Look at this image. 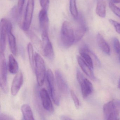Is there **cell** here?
I'll return each mask as SVG.
<instances>
[{"instance_id": "obj_21", "label": "cell", "mask_w": 120, "mask_h": 120, "mask_svg": "<svg viewBox=\"0 0 120 120\" xmlns=\"http://www.w3.org/2000/svg\"><path fill=\"white\" fill-rule=\"evenodd\" d=\"M27 49L30 64L33 70H35V56L34 55L33 47L30 43L28 44Z\"/></svg>"}, {"instance_id": "obj_20", "label": "cell", "mask_w": 120, "mask_h": 120, "mask_svg": "<svg viewBox=\"0 0 120 120\" xmlns=\"http://www.w3.org/2000/svg\"><path fill=\"white\" fill-rule=\"evenodd\" d=\"M8 68L9 71L12 74L17 73L19 71V66L18 62L12 55L9 56Z\"/></svg>"}, {"instance_id": "obj_25", "label": "cell", "mask_w": 120, "mask_h": 120, "mask_svg": "<svg viewBox=\"0 0 120 120\" xmlns=\"http://www.w3.org/2000/svg\"><path fill=\"white\" fill-rule=\"evenodd\" d=\"M113 46L117 54L120 52V42L116 38H114L113 40Z\"/></svg>"}, {"instance_id": "obj_35", "label": "cell", "mask_w": 120, "mask_h": 120, "mask_svg": "<svg viewBox=\"0 0 120 120\" xmlns=\"http://www.w3.org/2000/svg\"><path fill=\"white\" fill-rule=\"evenodd\" d=\"M118 105L120 107V101L118 102Z\"/></svg>"}, {"instance_id": "obj_22", "label": "cell", "mask_w": 120, "mask_h": 120, "mask_svg": "<svg viewBox=\"0 0 120 120\" xmlns=\"http://www.w3.org/2000/svg\"><path fill=\"white\" fill-rule=\"evenodd\" d=\"M69 9L72 16L76 19L78 16L79 14L76 4V0H70Z\"/></svg>"}, {"instance_id": "obj_9", "label": "cell", "mask_w": 120, "mask_h": 120, "mask_svg": "<svg viewBox=\"0 0 120 120\" xmlns=\"http://www.w3.org/2000/svg\"><path fill=\"white\" fill-rule=\"evenodd\" d=\"M76 19H78L79 25L75 31V42H77L81 40L88 30L85 20L82 15H78Z\"/></svg>"}, {"instance_id": "obj_30", "label": "cell", "mask_w": 120, "mask_h": 120, "mask_svg": "<svg viewBox=\"0 0 120 120\" xmlns=\"http://www.w3.org/2000/svg\"><path fill=\"white\" fill-rule=\"evenodd\" d=\"M14 119L9 115L4 113H1L0 114V120H13Z\"/></svg>"}, {"instance_id": "obj_29", "label": "cell", "mask_w": 120, "mask_h": 120, "mask_svg": "<svg viewBox=\"0 0 120 120\" xmlns=\"http://www.w3.org/2000/svg\"><path fill=\"white\" fill-rule=\"evenodd\" d=\"M25 0H18L17 4V9L19 15L21 14Z\"/></svg>"}, {"instance_id": "obj_1", "label": "cell", "mask_w": 120, "mask_h": 120, "mask_svg": "<svg viewBox=\"0 0 120 120\" xmlns=\"http://www.w3.org/2000/svg\"><path fill=\"white\" fill-rule=\"evenodd\" d=\"M61 40L65 47L69 48L75 43V31L68 22H63L61 31Z\"/></svg>"}, {"instance_id": "obj_4", "label": "cell", "mask_w": 120, "mask_h": 120, "mask_svg": "<svg viewBox=\"0 0 120 120\" xmlns=\"http://www.w3.org/2000/svg\"><path fill=\"white\" fill-rule=\"evenodd\" d=\"M76 77L80 86L83 97L86 98L92 92L93 86L91 82L86 78L78 69L77 70Z\"/></svg>"}, {"instance_id": "obj_14", "label": "cell", "mask_w": 120, "mask_h": 120, "mask_svg": "<svg viewBox=\"0 0 120 120\" xmlns=\"http://www.w3.org/2000/svg\"><path fill=\"white\" fill-rule=\"evenodd\" d=\"M23 82V76L22 72L19 71L14 78L11 87V93L14 96L16 95Z\"/></svg>"}, {"instance_id": "obj_16", "label": "cell", "mask_w": 120, "mask_h": 120, "mask_svg": "<svg viewBox=\"0 0 120 120\" xmlns=\"http://www.w3.org/2000/svg\"><path fill=\"white\" fill-rule=\"evenodd\" d=\"M77 59L79 64L84 73L90 79L95 80L96 78L93 72L92 69L89 66L81 57L78 56Z\"/></svg>"}, {"instance_id": "obj_23", "label": "cell", "mask_w": 120, "mask_h": 120, "mask_svg": "<svg viewBox=\"0 0 120 120\" xmlns=\"http://www.w3.org/2000/svg\"><path fill=\"white\" fill-rule=\"evenodd\" d=\"M26 33L30 40L32 41V42L36 44H38L40 43V40L38 38L32 31L29 30H28L26 31Z\"/></svg>"}, {"instance_id": "obj_27", "label": "cell", "mask_w": 120, "mask_h": 120, "mask_svg": "<svg viewBox=\"0 0 120 120\" xmlns=\"http://www.w3.org/2000/svg\"><path fill=\"white\" fill-rule=\"evenodd\" d=\"M109 23L115 28L116 31L120 35V23L112 19L109 20Z\"/></svg>"}, {"instance_id": "obj_32", "label": "cell", "mask_w": 120, "mask_h": 120, "mask_svg": "<svg viewBox=\"0 0 120 120\" xmlns=\"http://www.w3.org/2000/svg\"><path fill=\"white\" fill-rule=\"evenodd\" d=\"M111 2L114 4H119L120 3V0H111Z\"/></svg>"}, {"instance_id": "obj_26", "label": "cell", "mask_w": 120, "mask_h": 120, "mask_svg": "<svg viewBox=\"0 0 120 120\" xmlns=\"http://www.w3.org/2000/svg\"><path fill=\"white\" fill-rule=\"evenodd\" d=\"M71 94L72 99H73V101L77 109H79V106H80V102H79V100L78 98L77 97V96L75 94L73 90H71Z\"/></svg>"}, {"instance_id": "obj_6", "label": "cell", "mask_w": 120, "mask_h": 120, "mask_svg": "<svg viewBox=\"0 0 120 120\" xmlns=\"http://www.w3.org/2000/svg\"><path fill=\"white\" fill-rule=\"evenodd\" d=\"M42 49L45 56L50 60L54 57V53L52 45L50 41L48 33L42 34Z\"/></svg>"}, {"instance_id": "obj_7", "label": "cell", "mask_w": 120, "mask_h": 120, "mask_svg": "<svg viewBox=\"0 0 120 120\" xmlns=\"http://www.w3.org/2000/svg\"><path fill=\"white\" fill-rule=\"evenodd\" d=\"M103 113L105 119L116 120L118 118V110L116 109L114 102L111 101L105 104L103 106Z\"/></svg>"}, {"instance_id": "obj_2", "label": "cell", "mask_w": 120, "mask_h": 120, "mask_svg": "<svg viewBox=\"0 0 120 120\" xmlns=\"http://www.w3.org/2000/svg\"><path fill=\"white\" fill-rule=\"evenodd\" d=\"M35 70L37 82L39 86H43L46 74L45 61L42 57L38 53L35 55Z\"/></svg>"}, {"instance_id": "obj_12", "label": "cell", "mask_w": 120, "mask_h": 120, "mask_svg": "<svg viewBox=\"0 0 120 120\" xmlns=\"http://www.w3.org/2000/svg\"><path fill=\"white\" fill-rule=\"evenodd\" d=\"M40 94L43 108L49 112H53V105L47 91L45 88H42L40 91Z\"/></svg>"}, {"instance_id": "obj_8", "label": "cell", "mask_w": 120, "mask_h": 120, "mask_svg": "<svg viewBox=\"0 0 120 120\" xmlns=\"http://www.w3.org/2000/svg\"><path fill=\"white\" fill-rule=\"evenodd\" d=\"M34 8V0H28L24 20L22 26V29L25 31L28 30L30 26L33 19Z\"/></svg>"}, {"instance_id": "obj_19", "label": "cell", "mask_w": 120, "mask_h": 120, "mask_svg": "<svg viewBox=\"0 0 120 120\" xmlns=\"http://www.w3.org/2000/svg\"><path fill=\"white\" fill-rule=\"evenodd\" d=\"M21 110L24 120H34L32 110L29 105H23L21 107Z\"/></svg>"}, {"instance_id": "obj_33", "label": "cell", "mask_w": 120, "mask_h": 120, "mask_svg": "<svg viewBox=\"0 0 120 120\" xmlns=\"http://www.w3.org/2000/svg\"><path fill=\"white\" fill-rule=\"evenodd\" d=\"M118 87L119 89L120 90V77L119 80L118 82Z\"/></svg>"}, {"instance_id": "obj_28", "label": "cell", "mask_w": 120, "mask_h": 120, "mask_svg": "<svg viewBox=\"0 0 120 120\" xmlns=\"http://www.w3.org/2000/svg\"><path fill=\"white\" fill-rule=\"evenodd\" d=\"M40 3L42 9L48 11L49 4V0H40Z\"/></svg>"}, {"instance_id": "obj_15", "label": "cell", "mask_w": 120, "mask_h": 120, "mask_svg": "<svg viewBox=\"0 0 120 120\" xmlns=\"http://www.w3.org/2000/svg\"><path fill=\"white\" fill-rule=\"evenodd\" d=\"M7 19H2L0 21V52H4L6 47L7 29L6 22Z\"/></svg>"}, {"instance_id": "obj_17", "label": "cell", "mask_w": 120, "mask_h": 120, "mask_svg": "<svg viewBox=\"0 0 120 120\" xmlns=\"http://www.w3.org/2000/svg\"><path fill=\"white\" fill-rule=\"evenodd\" d=\"M97 40L98 44L102 51L106 54L109 55L110 54V47L101 34H98Z\"/></svg>"}, {"instance_id": "obj_13", "label": "cell", "mask_w": 120, "mask_h": 120, "mask_svg": "<svg viewBox=\"0 0 120 120\" xmlns=\"http://www.w3.org/2000/svg\"><path fill=\"white\" fill-rule=\"evenodd\" d=\"M38 19L42 34L48 33L49 19L47 11L42 9L39 12Z\"/></svg>"}, {"instance_id": "obj_31", "label": "cell", "mask_w": 120, "mask_h": 120, "mask_svg": "<svg viewBox=\"0 0 120 120\" xmlns=\"http://www.w3.org/2000/svg\"><path fill=\"white\" fill-rule=\"evenodd\" d=\"M61 119L62 120H71V118H69V117H68V116H62L61 117Z\"/></svg>"}, {"instance_id": "obj_5", "label": "cell", "mask_w": 120, "mask_h": 120, "mask_svg": "<svg viewBox=\"0 0 120 120\" xmlns=\"http://www.w3.org/2000/svg\"><path fill=\"white\" fill-rule=\"evenodd\" d=\"M47 79L52 100L56 105L60 104V98L57 89L55 79L52 70L49 69L47 71Z\"/></svg>"}, {"instance_id": "obj_3", "label": "cell", "mask_w": 120, "mask_h": 120, "mask_svg": "<svg viewBox=\"0 0 120 120\" xmlns=\"http://www.w3.org/2000/svg\"><path fill=\"white\" fill-rule=\"evenodd\" d=\"M4 52L0 53V84L2 90L5 93L8 92L7 68Z\"/></svg>"}, {"instance_id": "obj_18", "label": "cell", "mask_w": 120, "mask_h": 120, "mask_svg": "<svg viewBox=\"0 0 120 120\" xmlns=\"http://www.w3.org/2000/svg\"><path fill=\"white\" fill-rule=\"evenodd\" d=\"M96 14L101 18H105L106 16V5L104 0H97Z\"/></svg>"}, {"instance_id": "obj_24", "label": "cell", "mask_w": 120, "mask_h": 120, "mask_svg": "<svg viewBox=\"0 0 120 120\" xmlns=\"http://www.w3.org/2000/svg\"><path fill=\"white\" fill-rule=\"evenodd\" d=\"M110 9L113 13L115 14L116 16L120 18V8L118 7L111 2H110L109 4Z\"/></svg>"}, {"instance_id": "obj_10", "label": "cell", "mask_w": 120, "mask_h": 120, "mask_svg": "<svg viewBox=\"0 0 120 120\" xmlns=\"http://www.w3.org/2000/svg\"><path fill=\"white\" fill-rule=\"evenodd\" d=\"M7 34L8 37V42L10 48L12 53L14 55L16 56L17 54L16 42L15 36L12 33V26L11 23L9 20L7 19L6 22Z\"/></svg>"}, {"instance_id": "obj_34", "label": "cell", "mask_w": 120, "mask_h": 120, "mask_svg": "<svg viewBox=\"0 0 120 120\" xmlns=\"http://www.w3.org/2000/svg\"><path fill=\"white\" fill-rule=\"evenodd\" d=\"M118 57L119 59V61L120 62V52L118 54Z\"/></svg>"}, {"instance_id": "obj_11", "label": "cell", "mask_w": 120, "mask_h": 120, "mask_svg": "<svg viewBox=\"0 0 120 120\" xmlns=\"http://www.w3.org/2000/svg\"><path fill=\"white\" fill-rule=\"evenodd\" d=\"M55 75L56 85L59 90L62 94L67 95L68 93V87L63 75L58 70H56Z\"/></svg>"}]
</instances>
